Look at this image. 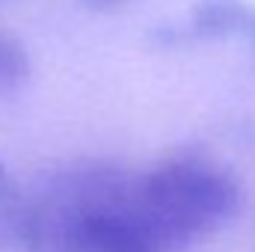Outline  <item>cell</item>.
<instances>
[{
	"label": "cell",
	"mask_w": 255,
	"mask_h": 252,
	"mask_svg": "<svg viewBox=\"0 0 255 252\" xmlns=\"http://www.w3.org/2000/svg\"><path fill=\"white\" fill-rule=\"evenodd\" d=\"M24 252H178L151 217L142 175L83 160L30 196Z\"/></svg>",
	"instance_id": "6da1fadb"
},
{
	"label": "cell",
	"mask_w": 255,
	"mask_h": 252,
	"mask_svg": "<svg viewBox=\"0 0 255 252\" xmlns=\"http://www.w3.org/2000/svg\"><path fill=\"white\" fill-rule=\"evenodd\" d=\"M86 6H92V9H119V6H125L130 0H83Z\"/></svg>",
	"instance_id": "8992f818"
},
{
	"label": "cell",
	"mask_w": 255,
	"mask_h": 252,
	"mask_svg": "<svg viewBox=\"0 0 255 252\" xmlns=\"http://www.w3.org/2000/svg\"><path fill=\"white\" fill-rule=\"evenodd\" d=\"M172 36H241L255 57V3L250 0H196L187 12V24Z\"/></svg>",
	"instance_id": "3957f363"
},
{
	"label": "cell",
	"mask_w": 255,
	"mask_h": 252,
	"mask_svg": "<svg viewBox=\"0 0 255 252\" xmlns=\"http://www.w3.org/2000/svg\"><path fill=\"white\" fill-rule=\"evenodd\" d=\"M142 196L178 252L217 235L241 211L235 175L193 151L172 154L148 169L142 175Z\"/></svg>",
	"instance_id": "7a4b0ae2"
},
{
	"label": "cell",
	"mask_w": 255,
	"mask_h": 252,
	"mask_svg": "<svg viewBox=\"0 0 255 252\" xmlns=\"http://www.w3.org/2000/svg\"><path fill=\"white\" fill-rule=\"evenodd\" d=\"M30 220V196L18 187L9 166L0 160V252H24Z\"/></svg>",
	"instance_id": "277c9868"
},
{
	"label": "cell",
	"mask_w": 255,
	"mask_h": 252,
	"mask_svg": "<svg viewBox=\"0 0 255 252\" xmlns=\"http://www.w3.org/2000/svg\"><path fill=\"white\" fill-rule=\"evenodd\" d=\"M30 77V54L18 36L0 30V95L21 89Z\"/></svg>",
	"instance_id": "5b68a950"
}]
</instances>
